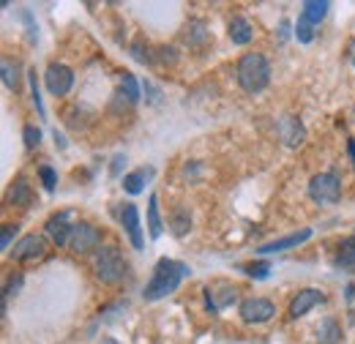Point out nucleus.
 I'll use <instances>...</instances> for the list:
<instances>
[{
  "label": "nucleus",
  "instance_id": "nucleus-3",
  "mask_svg": "<svg viewBox=\"0 0 355 344\" xmlns=\"http://www.w3.org/2000/svg\"><path fill=\"white\" fill-rule=\"evenodd\" d=\"M93 273L101 284H121L129 273V265L118 246H101L93 255Z\"/></svg>",
  "mask_w": 355,
  "mask_h": 344
},
{
  "label": "nucleus",
  "instance_id": "nucleus-20",
  "mask_svg": "<svg viewBox=\"0 0 355 344\" xmlns=\"http://www.w3.org/2000/svg\"><path fill=\"white\" fill-rule=\"evenodd\" d=\"M148 230H150L153 241L162 238V232H164V224H162V216H159V197L156 194H150V200H148Z\"/></svg>",
  "mask_w": 355,
  "mask_h": 344
},
{
  "label": "nucleus",
  "instance_id": "nucleus-36",
  "mask_svg": "<svg viewBox=\"0 0 355 344\" xmlns=\"http://www.w3.org/2000/svg\"><path fill=\"white\" fill-rule=\"evenodd\" d=\"M279 36H282V39L290 36V22H282V25H279Z\"/></svg>",
  "mask_w": 355,
  "mask_h": 344
},
{
  "label": "nucleus",
  "instance_id": "nucleus-15",
  "mask_svg": "<svg viewBox=\"0 0 355 344\" xmlns=\"http://www.w3.org/2000/svg\"><path fill=\"white\" fill-rule=\"evenodd\" d=\"M342 336H345V331H342L336 317H325L317 328V342L320 344H342Z\"/></svg>",
  "mask_w": 355,
  "mask_h": 344
},
{
  "label": "nucleus",
  "instance_id": "nucleus-21",
  "mask_svg": "<svg viewBox=\"0 0 355 344\" xmlns=\"http://www.w3.org/2000/svg\"><path fill=\"white\" fill-rule=\"evenodd\" d=\"M150 178H153V170H150V167H142V170H137V172H129V175L123 178V189H126L129 194H139L142 186H145Z\"/></svg>",
  "mask_w": 355,
  "mask_h": 344
},
{
  "label": "nucleus",
  "instance_id": "nucleus-13",
  "mask_svg": "<svg viewBox=\"0 0 355 344\" xmlns=\"http://www.w3.org/2000/svg\"><path fill=\"white\" fill-rule=\"evenodd\" d=\"M311 238V230H301V232H293V235H284V238H279V241H270V243H263L257 252L260 255H276V252H284V249H295V246H301V243H306Z\"/></svg>",
  "mask_w": 355,
  "mask_h": 344
},
{
  "label": "nucleus",
  "instance_id": "nucleus-39",
  "mask_svg": "<svg viewBox=\"0 0 355 344\" xmlns=\"http://www.w3.org/2000/svg\"><path fill=\"white\" fill-rule=\"evenodd\" d=\"M55 142H58L60 148H66V139H63V134H58V131H55Z\"/></svg>",
  "mask_w": 355,
  "mask_h": 344
},
{
  "label": "nucleus",
  "instance_id": "nucleus-5",
  "mask_svg": "<svg viewBox=\"0 0 355 344\" xmlns=\"http://www.w3.org/2000/svg\"><path fill=\"white\" fill-rule=\"evenodd\" d=\"M69 249L74 255H96L101 249V232L88 224V221H77L74 230H71V238H69Z\"/></svg>",
  "mask_w": 355,
  "mask_h": 344
},
{
  "label": "nucleus",
  "instance_id": "nucleus-26",
  "mask_svg": "<svg viewBox=\"0 0 355 344\" xmlns=\"http://www.w3.org/2000/svg\"><path fill=\"white\" fill-rule=\"evenodd\" d=\"M311 31H314V25H309V22L301 17V19H298V28H295V36H298V42L309 44L311 39H314V33H311Z\"/></svg>",
  "mask_w": 355,
  "mask_h": 344
},
{
  "label": "nucleus",
  "instance_id": "nucleus-6",
  "mask_svg": "<svg viewBox=\"0 0 355 344\" xmlns=\"http://www.w3.org/2000/svg\"><path fill=\"white\" fill-rule=\"evenodd\" d=\"M44 85L52 96H66L74 85V71L63 63H49L44 71Z\"/></svg>",
  "mask_w": 355,
  "mask_h": 344
},
{
  "label": "nucleus",
  "instance_id": "nucleus-11",
  "mask_svg": "<svg viewBox=\"0 0 355 344\" xmlns=\"http://www.w3.org/2000/svg\"><path fill=\"white\" fill-rule=\"evenodd\" d=\"M320 303H325V295L320 293V290H314V287H309V290H301L295 298H293V303H290V320H298V317H304V314H309L314 306H320Z\"/></svg>",
  "mask_w": 355,
  "mask_h": 344
},
{
  "label": "nucleus",
  "instance_id": "nucleus-2",
  "mask_svg": "<svg viewBox=\"0 0 355 344\" xmlns=\"http://www.w3.org/2000/svg\"><path fill=\"white\" fill-rule=\"evenodd\" d=\"M235 77H238V85L243 87L246 93H263L270 83V63L263 52H246L241 60H238V69H235Z\"/></svg>",
  "mask_w": 355,
  "mask_h": 344
},
{
  "label": "nucleus",
  "instance_id": "nucleus-8",
  "mask_svg": "<svg viewBox=\"0 0 355 344\" xmlns=\"http://www.w3.org/2000/svg\"><path fill=\"white\" fill-rule=\"evenodd\" d=\"M46 238L44 235H25L22 241H17L14 243V249L8 252L14 259H19V262H33V259H42L46 255Z\"/></svg>",
  "mask_w": 355,
  "mask_h": 344
},
{
  "label": "nucleus",
  "instance_id": "nucleus-4",
  "mask_svg": "<svg viewBox=\"0 0 355 344\" xmlns=\"http://www.w3.org/2000/svg\"><path fill=\"white\" fill-rule=\"evenodd\" d=\"M309 197L317 205H334L342 197V180L336 172H320L309 180Z\"/></svg>",
  "mask_w": 355,
  "mask_h": 344
},
{
  "label": "nucleus",
  "instance_id": "nucleus-17",
  "mask_svg": "<svg viewBox=\"0 0 355 344\" xmlns=\"http://www.w3.org/2000/svg\"><path fill=\"white\" fill-rule=\"evenodd\" d=\"M227 33H230V42L232 44H249L252 42V36H254V28H252V22L249 19H243V17H232L230 19V28H227Z\"/></svg>",
  "mask_w": 355,
  "mask_h": 344
},
{
  "label": "nucleus",
  "instance_id": "nucleus-37",
  "mask_svg": "<svg viewBox=\"0 0 355 344\" xmlns=\"http://www.w3.org/2000/svg\"><path fill=\"white\" fill-rule=\"evenodd\" d=\"M347 60H350V63L355 66V39L350 42V46H347Z\"/></svg>",
  "mask_w": 355,
  "mask_h": 344
},
{
  "label": "nucleus",
  "instance_id": "nucleus-7",
  "mask_svg": "<svg viewBox=\"0 0 355 344\" xmlns=\"http://www.w3.org/2000/svg\"><path fill=\"white\" fill-rule=\"evenodd\" d=\"M273 317H276V306L268 298H249L241 303V320L249 325H263Z\"/></svg>",
  "mask_w": 355,
  "mask_h": 344
},
{
  "label": "nucleus",
  "instance_id": "nucleus-16",
  "mask_svg": "<svg viewBox=\"0 0 355 344\" xmlns=\"http://www.w3.org/2000/svg\"><path fill=\"white\" fill-rule=\"evenodd\" d=\"M279 131H282V139H284L290 148H298V145L304 142V137H306V131H304L298 118H282Z\"/></svg>",
  "mask_w": 355,
  "mask_h": 344
},
{
  "label": "nucleus",
  "instance_id": "nucleus-9",
  "mask_svg": "<svg viewBox=\"0 0 355 344\" xmlns=\"http://www.w3.org/2000/svg\"><path fill=\"white\" fill-rule=\"evenodd\" d=\"M69 218H71L69 211L46 218V224H44L46 238H49L55 246H69V238H71V230H74V224H69Z\"/></svg>",
  "mask_w": 355,
  "mask_h": 344
},
{
  "label": "nucleus",
  "instance_id": "nucleus-1",
  "mask_svg": "<svg viewBox=\"0 0 355 344\" xmlns=\"http://www.w3.org/2000/svg\"><path fill=\"white\" fill-rule=\"evenodd\" d=\"M186 273H189V268H186L183 262H175V259H167V257L159 259L156 268H153L150 282H148L145 290H142V298H145V301H162V298L173 295Z\"/></svg>",
  "mask_w": 355,
  "mask_h": 344
},
{
  "label": "nucleus",
  "instance_id": "nucleus-32",
  "mask_svg": "<svg viewBox=\"0 0 355 344\" xmlns=\"http://www.w3.org/2000/svg\"><path fill=\"white\" fill-rule=\"evenodd\" d=\"M159 55H162V63H175L178 60L175 46H159Z\"/></svg>",
  "mask_w": 355,
  "mask_h": 344
},
{
  "label": "nucleus",
  "instance_id": "nucleus-22",
  "mask_svg": "<svg viewBox=\"0 0 355 344\" xmlns=\"http://www.w3.org/2000/svg\"><path fill=\"white\" fill-rule=\"evenodd\" d=\"M121 96H123L129 104H137V101H139V83L134 80V74H129V71L121 74Z\"/></svg>",
  "mask_w": 355,
  "mask_h": 344
},
{
  "label": "nucleus",
  "instance_id": "nucleus-10",
  "mask_svg": "<svg viewBox=\"0 0 355 344\" xmlns=\"http://www.w3.org/2000/svg\"><path fill=\"white\" fill-rule=\"evenodd\" d=\"M121 224H123V230H126V235H129V241H132L134 249H142L145 246V238H142V227H139V211H137V205L132 203H126V205H121Z\"/></svg>",
  "mask_w": 355,
  "mask_h": 344
},
{
  "label": "nucleus",
  "instance_id": "nucleus-33",
  "mask_svg": "<svg viewBox=\"0 0 355 344\" xmlns=\"http://www.w3.org/2000/svg\"><path fill=\"white\" fill-rule=\"evenodd\" d=\"M145 93H148V101H150V104H159V98H162V90H159V87L145 83Z\"/></svg>",
  "mask_w": 355,
  "mask_h": 344
},
{
  "label": "nucleus",
  "instance_id": "nucleus-30",
  "mask_svg": "<svg viewBox=\"0 0 355 344\" xmlns=\"http://www.w3.org/2000/svg\"><path fill=\"white\" fill-rule=\"evenodd\" d=\"M22 137H25V145H28V148H36V145L42 142V131L36 129V126H25Z\"/></svg>",
  "mask_w": 355,
  "mask_h": 344
},
{
  "label": "nucleus",
  "instance_id": "nucleus-28",
  "mask_svg": "<svg viewBox=\"0 0 355 344\" xmlns=\"http://www.w3.org/2000/svg\"><path fill=\"white\" fill-rule=\"evenodd\" d=\"M3 83H6V87H14L17 90V66H11L8 60H3Z\"/></svg>",
  "mask_w": 355,
  "mask_h": 344
},
{
  "label": "nucleus",
  "instance_id": "nucleus-18",
  "mask_svg": "<svg viewBox=\"0 0 355 344\" xmlns=\"http://www.w3.org/2000/svg\"><path fill=\"white\" fill-rule=\"evenodd\" d=\"M183 42L189 44V46H202V44L208 42V25L202 22V19H191L186 28H183Z\"/></svg>",
  "mask_w": 355,
  "mask_h": 344
},
{
  "label": "nucleus",
  "instance_id": "nucleus-24",
  "mask_svg": "<svg viewBox=\"0 0 355 344\" xmlns=\"http://www.w3.org/2000/svg\"><path fill=\"white\" fill-rule=\"evenodd\" d=\"M28 80H31V93H33V104H36L39 115L44 118L46 110H44V101H42V96H39V74H36V69H31V71H28Z\"/></svg>",
  "mask_w": 355,
  "mask_h": 344
},
{
  "label": "nucleus",
  "instance_id": "nucleus-29",
  "mask_svg": "<svg viewBox=\"0 0 355 344\" xmlns=\"http://www.w3.org/2000/svg\"><path fill=\"white\" fill-rule=\"evenodd\" d=\"M17 230H19L17 224H6V227H3V238H0V249H3V252L11 249V238L17 235Z\"/></svg>",
  "mask_w": 355,
  "mask_h": 344
},
{
  "label": "nucleus",
  "instance_id": "nucleus-25",
  "mask_svg": "<svg viewBox=\"0 0 355 344\" xmlns=\"http://www.w3.org/2000/svg\"><path fill=\"white\" fill-rule=\"evenodd\" d=\"M243 273L252 276V279H266L268 273H270V262H268V259H263V262H252V265L243 268Z\"/></svg>",
  "mask_w": 355,
  "mask_h": 344
},
{
  "label": "nucleus",
  "instance_id": "nucleus-35",
  "mask_svg": "<svg viewBox=\"0 0 355 344\" xmlns=\"http://www.w3.org/2000/svg\"><path fill=\"white\" fill-rule=\"evenodd\" d=\"M121 164H126V159H123V156H115V159H112V175L121 172Z\"/></svg>",
  "mask_w": 355,
  "mask_h": 344
},
{
  "label": "nucleus",
  "instance_id": "nucleus-12",
  "mask_svg": "<svg viewBox=\"0 0 355 344\" xmlns=\"http://www.w3.org/2000/svg\"><path fill=\"white\" fill-rule=\"evenodd\" d=\"M235 298H238V290L230 287V284H211V287H205V301H208L211 311H222L224 306L235 303Z\"/></svg>",
  "mask_w": 355,
  "mask_h": 344
},
{
  "label": "nucleus",
  "instance_id": "nucleus-19",
  "mask_svg": "<svg viewBox=\"0 0 355 344\" xmlns=\"http://www.w3.org/2000/svg\"><path fill=\"white\" fill-rule=\"evenodd\" d=\"M328 8H331V3H328V0H306V3H304V14H301V17H304L309 25H320V22L325 19Z\"/></svg>",
  "mask_w": 355,
  "mask_h": 344
},
{
  "label": "nucleus",
  "instance_id": "nucleus-38",
  "mask_svg": "<svg viewBox=\"0 0 355 344\" xmlns=\"http://www.w3.org/2000/svg\"><path fill=\"white\" fill-rule=\"evenodd\" d=\"M347 153L353 159V167H355V139H347Z\"/></svg>",
  "mask_w": 355,
  "mask_h": 344
},
{
  "label": "nucleus",
  "instance_id": "nucleus-14",
  "mask_svg": "<svg viewBox=\"0 0 355 344\" xmlns=\"http://www.w3.org/2000/svg\"><path fill=\"white\" fill-rule=\"evenodd\" d=\"M8 203H11L14 208H31V205H33V189H31V183H28L25 178H17V180L11 183V189H8Z\"/></svg>",
  "mask_w": 355,
  "mask_h": 344
},
{
  "label": "nucleus",
  "instance_id": "nucleus-27",
  "mask_svg": "<svg viewBox=\"0 0 355 344\" xmlns=\"http://www.w3.org/2000/svg\"><path fill=\"white\" fill-rule=\"evenodd\" d=\"M39 175H42V183H44L46 191H55V186H58V172L44 164V167L39 170Z\"/></svg>",
  "mask_w": 355,
  "mask_h": 344
},
{
  "label": "nucleus",
  "instance_id": "nucleus-34",
  "mask_svg": "<svg viewBox=\"0 0 355 344\" xmlns=\"http://www.w3.org/2000/svg\"><path fill=\"white\" fill-rule=\"evenodd\" d=\"M339 252H347L350 257L355 255V235H350V238H345L342 243H339Z\"/></svg>",
  "mask_w": 355,
  "mask_h": 344
},
{
  "label": "nucleus",
  "instance_id": "nucleus-31",
  "mask_svg": "<svg viewBox=\"0 0 355 344\" xmlns=\"http://www.w3.org/2000/svg\"><path fill=\"white\" fill-rule=\"evenodd\" d=\"M19 287H22V276L17 273L14 279H8L6 290H3V298H11V295H17V293H19Z\"/></svg>",
  "mask_w": 355,
  "mask_h": 344
},
{
  "label": "nucleus",
  "instance_id": "nucleus-23",
  "mask_svg": "<svg viewBox=\"0 0 355 344\" xmlns=\"http://www.w3.org/2000/svg\"><path fill=\"white\" fill-rule=\"evenodd\" d=\"M170 227H173V232H175L178 238L186 235L191 230V216H189V211L186 208H175L173 216H170Z\"/></svg>",
  "mask_w": 355,
  "mask_h": 344
}]
</instances>
